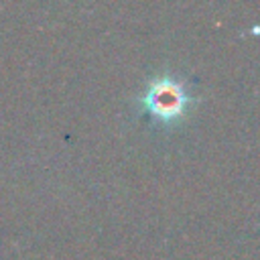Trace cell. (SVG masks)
Segmentation results:
<instances>
[{"label":"cell","mask_w":260,"mask_h":260,"mask_svg":"<svg viewBox=\"0 0 260 260\" xmlns=\"http://www.w3.org/2000/svg\"><path fill=\"white\" fill-rule=\"evenodd\" d=\"M191 104V95L183 81L173 75H158L148 81L140 95V106L148 116L160 124L177 122Z\"/></svg>","instance_id":"6da1fadb"}]
</instances>
